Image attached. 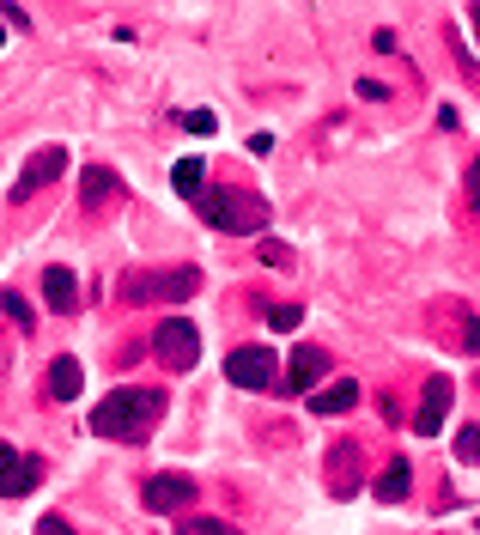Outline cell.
<instances>
[{"instance_id": "obj_23", "label": "cell", "mask_w": 480, "mask_h": 535, "mask_svg": "<svg viewBox=\"0 0 480 535\" xmlns=\"http://www.w3.org/2000/svg\"><path fill=\"white\" fill-rule=\"evenodd\" d=\"M268 323H274V329H298V323H304V311H298V304H274Z\"/></svg>"}, {"instance_id": "obj_11", "label": "cell", "mask_w": 480, "mask_h": 535, "mask_svg": "<svg viewBox=\"0 0 480 535\" xmlns=\"http://www.w3.org/2000/svg\"><path fill=\"white\" fill-rule=\"evenodd\" d=\"M353 402H359V384H353V377H335L329 390L310 396V414H316V420H335V414H347Z\"/></svg>"}, {"instance_id": "obj_9", "label": "cell", "mask_w": 480, "mask_h": 535, "mask_svg": "<svg viewBox=\"0 0 480 535\" xmlns=\"http://www.w3.org/2000/svg\"><path fill=\"white\" fill-rule=\"evenodd\" d=\"M67 171V146H43V152H31V165H25V177L13 183V201H31L43 183H55Z\"/></svg>"}, {"instance_id": "obj_8", "label": "cell", "mask_w": 480, "mask_h": 535, "mask_svg": "<svg viewBox=\"0 0 480 535\" xmlns=\"http://www.w3.org/2000/svg\"><path fill=\"white\" fill-rule=\"evenodd\" d=\"M450 402H456V384L438 371V377H426V390H420V414H414V432L420 438H438V426H444V414H450Z\"/></svg>"}, {"instance_id": "obj_18", "label": "cell", "mask_w": 480, "mask_h": 535, "mask_svg": "<svg viewBox=\"0 0 480 535\" xmlns=\"http://www.w3.org/2000/svg\"><path fill=\"white\" fill-rule=\"evenodd\" d=\"M177 535H244V529H231L219 517H189V523H177Z\"/></svg>"}, {"instance_id": "obj_25", "label": "cell", "mask_w": 480, "mask_h": 535, "mask_svg": "<svg viewBox=\"0 0 480 535\" xmlns=\"http://www.w3.org/2000/svg\"><path fill=\"white\" fill-rule=\"evenodd\" d=\"M37 535H73V529H67L61 517H37Z\"/></svg>"}, {"instance_id": "obj_28", "label": "cell", "mask_w": 480, "mask_h": 535, "mask_svg": "<svg viewBox=\"0 0 480 535\" xmlns=\"http://www.w3.org/2000/svg\"><path fill=\"white\" fill-rule=\"evenodd\" d=\"M468 25H474V43H480V7H468Z\"/></svg>"}, {"instance_id": "obj_20", "label": "cell", "mask_w": 480, "mask_h": 535, "mask_svg": "<svg viewBox=\"0 0 480 535\" xmlns=\"http://www.w3.org/2000/svg\"><path fill=\"white\" fill-rule=\"evenodd\" d=\"M456 456H462V463H480V426H462L456 432Z\"/></svg>"}, {"instance_id": "obj_6", "label": "cell", "mask_w": 480, "mask_h": 535, "mask_svg": "<svg viewBox=\"0 0 480 535\" xmlns=\"http://www.w3.org/2000/svg\"><path fill=\"white\" fill-rule=\"evenodd\" d=\"M323 377H329V353H323V347H292V359H286V371H280V390L310 396Z\"/></svg>"}, {"instance_id": "obj_3", "label": "cell", "mask_w": 480, "mask_h": 535, "mask_svg": "<svg viewBox=\"0 0 480 535\" xmlns=\"http://www.w3.org/2000/svg\"><path fill=\"white\" fill-rule=\"evenodd\" d=\"M152 353H158V365H171V371H195V359H201V329L189 323V317H165L152 329Z\"/></svg>"}, {"instance_id": "obj_5", "label": "cell", "mask_w": 480, "mask_h": 535, "mask_svg": "<svg viewBox=\"0 0 480 535\" xmlns=\"http://www.w3.org/2000/svg\"><path fill=\"white\" fill-rule=\"evenodd\" d=\"M225 377L237 390H274L280 384V359L268 353V347H237L231 359H225Z\"/></svg>"}, {"instance_id": "obj_1", "label": "cell", "mask_w": 480, "mask_h": 535, "mask_svg": "<svg viewBox=\"0 0 480 535\" xmlns=\"http://www.w3.org/2000/svg\"><path fill=\"white\" fill-rule=\"evenodd\" d=\"M158 414H165V396H158V390H110L98 402V414H92V432L134 444V438H146L158 426Z\"/></svg>"}, {"instance_id": "obj_4", "label": "cell", "mask_w": 480, "mask_h": 535, "mask_svg": "<svg viewBox=\"0 0 480 535\" xmlns=\"http://www.w3.org/2000/svg\"><path fill=\"white\" fill-rule=\"evenodd\" d=\"M201 292V268H165V274H140L128 280V298L134 304H183Z\"/></svg>"}, {"instance_id": "obj_7", "label": "cell", "mask_w": 480, "mask_h": 535, "mask_svg": "<svg viewBox=\"0 0 480 535\" xmlns=\"http://www.w3.org/2000/svg\"><path fill=\"white\" fill-rule=\"evenodd\" d=\"M140 505L146 511H189L195 505V475H152L140 487Z\"/></svg>"}, {"instance_id": "obj_26", "label": "cell", "mask_w": 480, "mask_h": 535, "mask_svg": "<svg viewBox=\"0 0 480 535\" xmlns=\"http://www.w3.org/2000/svg\"><path fill=\"white\" fill-rule=\"evenodd\" d=\"M13 463H19V450H13V444H7V438H0V475H7V469H13Z\"/></svg>"}, {"instance_id": "obj_19", "label": "cell", "mask_w": 480, "mask_h": 535, "mask_svg": "<svg viewBox=\"0 0 480 535\" xmlns=\"http://www.w3.org/2000/svg\"><path fill=\"white\" fill-rule=\"evenodd\" d=\"M0 311H7V317H13L19 329H31V323H37V317H31V304H25L19 292H0Z\"/></svg>"}, {"instance_id": "obj_27", "label": "cell", "mask_w": 480, "mask_h": 535, "mask_svg": "<svg viewBox=\"0 0 480 535\" xmlns=\"http://www.w3.org/2000/svg\"><path fill=\"white\" fill-rule=\"evenodd\" d=\"M468 201H480V159L468 165Z\"/></svg>"}, {"instance_id": "obj_16", "label": "cell", "mask_w": 480, "mask_h": 535, "mask_svg": "<svg viewBox=\"0 0 480 535\" xmlns=\"http://www.w3.org/2000/svg\"><path fill=\"white\" fill-rule=\"evenodd\" d=\"M79 195H86V207L110 201V195H116V171H110V165H92V171H86V183H79Z\"/></svg>"}, {"instance_id": "obj_14", "label": "cell", "mask_w": 480, "mask_h": 535, "mask_svg": "<svg viewBox=\"0 0 480 535\" xmlns=\"http://www.w3.org/2000/svg\"><path fill=\"white\" fill-rule=\"evenodd\" d=\"M37 481H43V463H37V456H19V463L0 475V499H25Z\"/></svg>"}, {"instance_id": "obj_22", "label": "cell", "mask_w": 480, "mask_h": 535, "mask_svg": "<svg viewBox=\"0 0 480 535\" xmlns=\"http://www.w3.org/2000/svg\"><path fill=\"white\" fill-rule=\"evenodd\" d=\"M262 262H268V268H292V250H286L280 238H262Z\"/></svg>"}, {"instance_id": "obj_12", "label": "cell", "mask_w": 480, "mask_h": 535, "mask_svg": "<svg viewBox=\"0 0 480 535\" xmlns=\"http://www.w3.org/2000/svg\"><path fill=\"white\" fill-rule=\"evenodd\" d=\"M371 493H377L383 505H402V499L414 493V469L402 463V456H389V469H383V475L371 481Z\"/></svg>"}, {"instance_id": "obj_17", "label": "cell", "mask_w": 480, "mask_h": 535, "mask_svg": "<svg viewBox=\"0 0 480 535\" xmlns=\"http://www.w3.org/2000/svg\"><path fill=\"white\" fill-rule=\"evenodd\" d=\"M335 463H341V469H335V493H341V499H347V493H359V475H353V444H341V450H335Z\"/></svg>"}, {"instance_id": "obj_21", "label": "cell", "mask_w": 480, "mask_h": 535, "mask_svg": "<svg viewBox=\"0 0 480 535\" xmlns=\"http://www.w3.org/2000/svg\"><path fill=\"white\" fill-rule=\"evenodd\" d=\"M177 122H183L189 134H213V128H219V116H213V110H183Z\"/></svg>"}, {"instance_id": "obj_2", "label": "cell", "mask_w": 480, "mask_h": 535, "mask_svg": "<svg viewBox=\"0 0 480 535\" xmlns=\"http://www.w3.org/2000/svg\"><path fill=\"white\" fill-rule=\"evenodd\" d=\"M195 207H201V219L213 225V232H262L268 225V207L256 195H244V189H207Z\"/></svg>"}, {"instance_id": "obj_24", "label": "cell", "mask_w": 480, "mask_h": 535, "mask_svg": "<svg viewBox=\"0 0 480 535\" xmlns=\"http://www.w3.org/2000/svg\"><path fill=\"white\" fill-rule=\"evenodd\" d=\"M462 347H468V353H480V317H468V323H462Z\"/></svg>"}, {"instance_id": "obj_10", "label": "cell", "mask_w": 480, "mask_h": 535, "mask_svg": "<svg viewBox=\"0 0 480 535\" xmlns=\"http://www.w3.org/2000/svg\"><path fill=\"white\" fill-rule=\"evenodd\" d=\"M43 298H49V311L55 317H67L73 304H79V286H73V268H61V262H49L43 268Z\"/></svg>"}, {"instance_id": "obj_15", "label": "cell", "mask_w": 480, "mask_h": 535, "mask_svg": "<svg viewBox=\"0 0 480 535\" xmlns=\"http://www.w3.org/2000/svg\"><path fill=\"white\" fill-rule=\"evenodd\" d=\"M79 390H86V371H79V359H55V365H49V396H55V402H73Z\"/></svg>"}, {"instance_id": "obj_13", "label": "cell", "mask_w": 480, "mask_h": 535, "mask_svg": "<svg viewBox=\"0 0 480 535\" xmlns=\"http://www.w3.org/2000/svg\"><path fill=\"white\" fill-rule=\"evenodd\" d=\"M207 171H213L207 159H177V165H171V189H177L183 201H201V195H207Z\"/></svg>"}]
</instances>
